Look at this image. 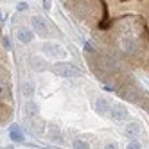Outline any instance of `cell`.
<instances>
[{
  "instance_id": "6da1fadb",
  "label": "cell",
  "mask_w": 149,
  "mask_h": 149,
  "mask_svg": "<svg viewBox=\"0 0 149 149\" xmlns=\"http://www.w3.org/2000/svg\"><path fill=\"white\" fill-rule=\"evenodd\" d=\"M92 41L111 56L149 70V0H61Z\"/></svg>"
},
{
  "instance_id": "7a4b0ae2",
  "label": "cell",
  "mask_w": 149,
  "mask_h": 149,
  "mask_svg": "<svg viewBox=\"0 0 149 149\" xmlns=\"http://www.w3.org/2000/svg\"><path fill=\"white\" fill-rule=\"evenodd\" d=\"M9 50L11 43L9 38L0 34V120H7L11 117V110H13V84H11V74L9 68L4 65L2 61V50Z\"/></svg>"
},
{
  "instance_id": "3957f363",
  "label": "cell",
  "mask_w": 149,
  "mask_h": 149,
  "mask_svg": "<svg viewBox=\"0 0 149 149\" xmlns=\"http://www.w3.org/2000/svg\"><path fill=\"white\" fill-rule=\"evenodd\" d=\"M52 72L61 76V77H77L81 74V70L74 63H68V61H61V63L52 65Z\"/></svg>"
},
{
  "instance_id": "277c9868",
  "label": "cell",
  "mask_w": 149,
  "mask_h": 149,
  "mask_svg": "<svg viewBox=\"0 0 149 149\" xmlns=\"http://www.w3.org/2000/svg\"><path fill=\"white\" fill-rule=\"evenodd\" d=\"M41 50H43L49 58H67V50L59 43H43L41 45Z\"/></svg>"
},
{
  "instance_id": "5b68a950",
  "label": "cell",
  "mask_w": 149,
  "mask_h": 149,
  "mask_svg": "<svg viewBox=\"0 0 149 149\" xmlns=\"http://www.w3.org/2000/svg\"><path fill=\"white\" fill-rule=\"evenodd\" d=\"M31 24H33V27L36 29V33H40V34H47L49 33V22L43 16H33L31 18Z\"/></svg>"
},
{
  "instance_id": "8992f818",
  "label": "cell",
  "mask_w": 149,
  "mask_h": 149,
  "mask_svg": "<svg viewBox=\"0 0 149 149\" xmlns=\"http://www.w3.org/2000/svg\"><path fill=\"white\" fill-rule=\"evenodd\" d=\"M110 115L113 117V120H119V122H120V120H126V119H127V110L119 102V104H113V106H111Z\"/></svg>"
},
{
  "instance_id": "52a82bcc",
  "label": "cell",
  "mask_w": 149,
  "mask_h": 149,
  "mask_svg": "<svg viewBox=\"0 0 149 149\" xmlns=\"http://www.w3.org/2000/svg\"><path fill=\"white\" fill-rule=\"evenodd\" d=\"M16 36H18V40H20V43H31V41L34 40V33H33L31 29H27V27L18 29Z\"/></svg>"
},
{
  "instance_id": "ba28073f",
  "label": "cell",
  "mask_w": 149,
  "mask_h": 149,
  "mask_svg": "<svg viewBox=\"0 0 149 149\" xmlns=\"http://www.w3.org/2000/svg\"><path fill=\"white\" fill-rule=\"evenodd\" d=\"M110 110H111L110 101H106V99H97V101H95V111H97L99 115L110 113Z\"/></svg>"
},
{
  "instance_id": "9c48e42d",
  "label": "cell",
  "mask_w": 149,
  "mask_h": 149,
  "mask_svg": "<svg viewBox=\"0 0 149 149\" xmlns=\"http://www.w3.org/2000/svg\"><path fill=\"white\" fill-rule=\"evenodd\" d=\"M49 140L54 142V144H63V133L58 127H50L49 130Z\"/></svg>"
},
{
  "instance_id": "30bf717a",
  "label": "cell",
  "mask_w": 149,
  "mask_h": 149,
  "mask_svg": "<svg viewBox=\"0 0 149 149\" xmlns=\"http://www.w3.org/2000/svg\"><path fill=\"white\" fill-rule=\"evenodd\" d=\"M9 135H11V138L15 142H24L25 140V136H24V133L18 130V126H13L11 127V131H9Z\"/></svg>"
},
{
  "instance_id": "8fae6325",
  "label": "cell",
  "mask_w": 149,
  "mask_h": 149,
  "mask_svg": "<svg viewBox=\"0 0 149 149\" xmlns=\"http://www.w3.org/2000/svg\"><path fill=\"white\" fill-rule=\"evenodd\" d=\"M126 133L130 135V136H136L138 133H140V124H136V122H130L126 126Z\"/></svg>"
},
{
  "instance_id": "7c38bea8",
  "label": "cell",
  "mask_w": 149,
  "mask_h": 149,
  "mask_svg": "<svg viewBox=\"0 0 149 149\" xmlns=\"http://www.w3.org/2000/svg\"><path fill=\"white\" fill-rule=\"evenodd\" d=\"M25 115H27V117H36V115H38V106H36L33 101L25 104Z\"/></svg>"
},
{
  "instance_id": "4fadbf2b",
  "label": "cell",
  "mask_w": 149,
  "mask_h": 149,
  "mask_svg": "<svg viewBox=\"0 0 149 149\" xmlns=\"http://www.w3.org/2000/svg\"><path fill=\"white\" fill-rule=\"evenodd\" d=\"M74 147H76V149H90V146L84 142V140H81V138L74 140Z\"/></svg>"
},
{
  "instance_id": "5bb4252c",
  "label": "cell",
  "mask_w": 149,
  "mask_h": 149,
  "mask_svg": "<svg viewBox=\"0 0 149 149\" xmlns=\"http://www.w3.org/2000/svg\"><path fill=\"white\" fill-rule=\"evenodd\" d=\"M22 90H24V93H25V95H31V93L34 92V88H33V84H31V83H25Z\"/></svg>"
},
{
  "instance_id": "9a60e30c",
  "label": "cell",
  "mask_w": 149,
  "mask_h": 149,
  "mask_svg": "<svg viewBox=\"0 0 149 149\" xmlns=\"http://www.w3.org/2000/svg\"><path fill=\"white\" fill-rule=\"evenodd\" d=\"M127 149H142V146H140L138 140H131L130 144H127Z\"/></svg>"
},
{
  "instance_id": "2e32d148",
  "label": "cell",
  "mask_w": 149,
  "mask_h": 149,
  "mask_svg": "<svg viewBox=\"0 0 149 149\" xmlns=\"http://www.w3.org/2000/svg\"><path fill=\"white\" fill-rule=\"evenodd\" d=\"M104 149H119V147H117V144H106Z\"/></svg>"
}]
</instances>
